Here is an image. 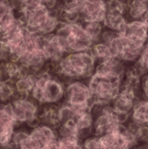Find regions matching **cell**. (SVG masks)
I'll return each instance as SVG.
<instances>
[{
  "mask_svg": "<svg viewBox=\"0 0 148 149\" xmlns=\"http://www.w3.org/2000/svg\"><path fill=\"white\" fill-rule=\"evenodd\" d=\"M50 65L52 66V72L57 75L73 81L90 79L94 74L97 66L91 51L68 53L58 64Z\"/></svg>",
  "mask_w": 148,
  "mask_h": 149,
  "instance_id": "1",
  "label": "cell"
},
{
  "mask_svg": "<svg viewBox=\"0 0 148 149\" xmlns=\"http://www.w3.org/2000/svg\"><path fill=\"white\" fill-rule=\"evenodd\" d=\"M123 77L107 71L95 69L89 79L88 86L92 93L94 104L107 106L119 95L122 87Z\"/></svg>",
  "mask_w": 148,
  "mask_h": 149,
  "instance_id": "2",
  "label": "cell"
},
{
  "mask_svg": "<svg viewBox=\"0 0 148 149\" xmlns=\"http://www.w3.org/2000/svg\"><path fill=\"white\" fill-rule=\"evenodd\" d=\"M40 106L58 105L65 96V87L63 82L44 70L36 74V85L31 94Z\"/></svg>",
  "mask_w": 148,
  "mask_h": 149,
  "instance_id": "3",
  "label": "cell"
},
{
  "mask_svg": "<svg viewBox=\"0 0 148 149\" xmlns=\"http://www.w3.org/2000/svg\"><path fill=\"white\" fill-rule=\"evenodd\" d=\"M55 34L60 38L67 54L90 51L95 44L80 23H60Z\"/></svg>",
  "mask_w": 148,
  "mask_h": 149,
  "instance_id": "4",
  "label": "cell"
},
{
  "mask_svg": "<svg viewBox=\"0 0 148 149\" xmlns=\"http://www.w3.org/2000/svg\"><path fill=\"white\" fill-rule=\"evenodd\" d=\"M64 103L76 111L92 110L94 99L88 85L83 81H72L65 87Z\"/></svg>",
  "mask_w": 148,
  "mask_h": 149,
  "instance_id": "5",
  "label": "cell"
},
{
  "mask_svg": "<svg viewBox=\"0 0 148 149\" xmlns=\"http://www.w3.org/2000/svg\"><path fill=\"white\" fill-rule=\"evenodd\" d=\"M11 103L13 106V118L18 126L25 125L39 117L40 105L31 95L13 100Z\"/></svg>",
  "mask_w": 148,
  "mask_h": 149,
  "instance_id": "6",
  "label": "cell"
},
{
  "mask_svg": "<svg viewBox=\"0 0 148 149\" xmlns=\"http://www.w3.org/2000/svg\"><path fill=\"white\" fill-rule=\"evenodd\" d=\"M120 124L121 123L111 106H105L93 120L92 134V136L99 138L114 131Z\"/></svg>",
  "mask_w": 148,
  "mask_h": 149,
  "instance_id": "7",
  "label": "cell"
},
{
  "mask_svg": "<svg viewBox=\"0 0 148 149\" xmlns=\"http://www.w3.org/2000/svg\"><path fill=\"white\" fill-rule=\"evenodd\" d=\"M136 91L129 87L122 86L119 95L110 104L121 124L125 122L129 114L132 113L135 103L139 100H136Z\"/></svg>",
  "mask_w": 148,
  "mask_h": 149,
  "instance_id": "8",
  "label": "cell"
},
{
  "mask_svg": "<svg viewBox=\"0 0 148 149\" xmlns=\"http://www.w3.org/2000/svg\"><path fill=\"white\" fill-rule=\"evenodd\" d=\"M106 13V3L103 1H84L79 23H103Z\"/></svg>",
  "mask_w": 148,
  "mask_h": 149,
  "instance_id": "9",
  "label": "cell"
},
{
  "mask_svg": "<svg viewBox=\"0 0 148 149\" xmlns=\"http://www.w3.org/2000/svg\"><path fill=\"white\" fill-rule=\"evenodd\" d=\"M90 51H91L92 56L94 57L97 65L106 62L113 58H117V57H115V55H114L113 50L110 48V46L101 41L95 43L92 46Z\"/></svg>",
  "mask_w": 148,
  "mask_h": 149,
  "instance_id": "10",
  "label": "cell"
},
{
  "mask_svg": "<svg viewBox=\"0 0 148 149\" xmlns=\"http://www.w3.org/2000/svg\"><path fill=\"white\" fill-rule=\"evenodd\" d=\"M127 19L125 15L119 13H106L103 25L109 31L121 33L127 24Z\"/></svg>",
  "mask_w": 148,
  "mask_h": 149,
  "instance_id": "11",
  "label": "cell"
},
{
  "mask_svg": "<svg viewBox=\"0 0 148 149\" xmlns=\"http://www.w3.org/2000/svg\"><path fill=\"white\" fill-rule=\"evenodd\" d=\"M36 85V75L30 74L21 77L16 83L15 88L20 98H26L30 96Z\"/></svg>",
  "mask_w": 148,
  "mask_h": 149,
  "instance_id": "12",
  "label": "cell"
},
{
  "mask_svg": "<svg viewBox=\"0 0 148 149\" xmlns=\"http://www.w3.org/2000/svg\"><path fill=\"white\" fill-rule=\"evenodd\" d=\"M148 11V1H131L126 3V14L132 21L142 20Z\"/></svg>",
  "mask_w": 148,
  "mask_h": 149,
  "instance_id": "13",
  "label": "cell"
},
{
  "mask_svg": "<svg viewBox=\"0 0 148 149\" xmlns=\"http://www.w3.org/2000/svg\"><path fill=\"white\" fill-rule=\"evenodd\" d=\"M20 99V96L16 91L15 83L8 79L0 82V104L4 105L13 100Z\"/></svg>",
  "mask_w": 148,
  "mask_h": 149,
  "instance_id": "14",
  "label": "cell"
},
{
  "mask_svg": "<svg viewBox=\"0 0 148 149\" xmlns=\"http://www.w3.org/2000/svg\"><path fill=\"white\" fill-rule=\"evenodd\" d=\"M133 122L138 125H148V100H138L132 112Z\"/></svg>",
  "mask_w": 148,
  "mask_h": 149,
  "instance_id": "15",
  "label": "cell"
},
{
  "mask_svg": "<svg viewBox=\"0 0 148 149\" xmlns=\"http://www.w3.org/2000/svg\"><path fill=\"white\" fill-rule=\"evenodd\" d=\"M86 32L90 35V37L94 40L96 43L99 37H101L102 30H103V23H97V22H91V23H80Z\"/></svg>",
  "mask_w": 148,
  "mask_h": 149,
  "instance_id": "16",
  "label": "cell"
},
{
  "mask_svg": "<svg viewBox=\"0 0 148 149\" xmlns=\"http://www.w3.org/2000/svg\"><path fill=\"white\" fill-rule=\"evenodd\" d=\"M135 67L138 69L141 76L148 73V42L144 48L140 58L136 61Z\"/></svg>",
  "mask_w": 148,
  "mask_h": 149,
  "instance_id": "17",
  "label": "cell"
},
{
  "mask_svg": "<svg viewBox=\"0 0 148 149\" xmlns=\"http://www.w3.org/2000/svg\"><path fill=\"white\" fill-rule=\"evenodd\" d=\"M142 93L145 96V99L148 100V73L145 74L141 78V84H140Z\"/></svg>",
  "mask_w": 148,
  "mask_h": 149,
  "instance_id": "18",
  "label": "cell"
},
{
  "mask_svg": "<svg viewBox=\"0 0 148 149\" xmlns=\"http://www.w3.org/2000/svg\"><path fill=\"white\" fill-rule=\"evenodd\" d=\"M142 21L147 24V26L148 27V11L147 12V14L145 15V17H143V19H142Z\"/></svg>",
  "mask_w": 148,
  "mask_h": 149,
  "instance_id": "19",
  "label": "cell"
},
{
  "mask_svg": "<svg viewBox=\"0 0 148 149\" xmlns=\"http://www.w3.org/2000/svg\"><path fill=\"white\" fill-rule=\"evenodd\" d=\"M137 149H148V148H137Z\"/></svg>",
  "mask_w": 148,
  "mask_h": 149,
  "instance_id": "20",
  "label": "cell"
}]
</instances>
